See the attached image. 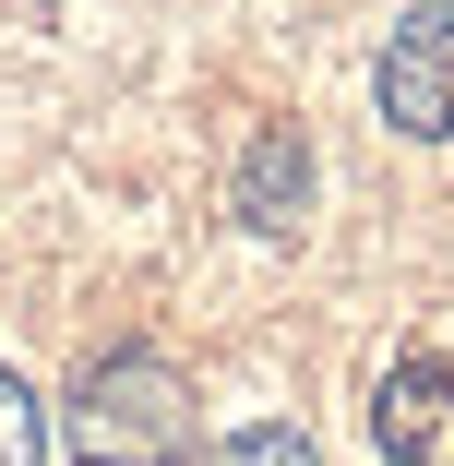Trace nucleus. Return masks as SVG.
Returning a JSON list of instances; mask_svg holds the SVG:
<instances>
[{
	"label": "nucleus",
	"instance_id": "obj_1",
	"mask_svg": "<svg viewBox=\"0 0 454 466\" xmlns=\"http://www.w3.org/2000/svg\"><path fill=\"white\" fill-rule=\"evenodd\" d=\"M192 383L156 359V347H108V359H84V383L60 407V442L72 466H179L192 454Z\"/></svg>",
	"mask_w": 454,
	"mask_h": 466
},
{
	"label": "nucleus",
	"instance_id": "obj_6",
	"mask_svg": "<svg viewBox=\"0 0 454 466\" xmlns=\"http://www.w3.org/2000/svg\"><path fill=\"white\" fill-rule=\"evenodd\" d=\"M216 466H323V442H311V431H288V419H263V431H239Z\"/></svg>",
	"mask_w": 454,
	"mask_h": 466
},
{
	"label": "nucleus",
	"instance_id": "obj_5",
	"mask_svg": "<svg viewBox=\"0 0 454 466\" xmlns=\"http://www.w3.org/2000/svg\"><path fill=\"white\" fill-rule=\"evenodd\" d=\"M0 466H48V407L25 395V370H0Z\"/></svg>",
	"mask_w": 454,
	"mask_h": 466
},
{
	"label": "nucleus",
	"instance_id": "obj_2",
	"mask_svg": "<svg viewBox=\"0 0 454 466\" xmlns=\"http://www.w3.org/2000/svg\"><path fill=\"white\" fill-rule=\"evenodd\" d=\"M371 96H383V120H395L407 144H442V132H454V0H419V13L383 36Z\"/></svg>",
	"mask_w": 454,
	"mask_h": 466
},
{
	"label": "nucleus",
	"instance_id": "obj_3",
	"mask_svg": "<svg viewBox=\"0 0 454 466\" xmlns=\"http://www.w3.org/2000/svg\"><path fill=\"white\" fill-rule=\"evenodd\" d=\"M383 466H454V359H395L371 395Z\"/></svg>",
	"mask_w": 454,
	"mask_h": 466
},
{
	"label": "nucleus",
	"instance_id": "obj_4",
	"mask_svg": "<svg viewBox=\"0 0 454 466\" xmlns=\"http://www.w3.org/2000/svg\"><path fill=\"white\" fill-rule=\"evenodd\" d=\"M299 192H311V156H299L288 132H263V156H251V179H239V216H251V228H288Z\"/></svg>",
	"mask_w": 454,
	"mask_h": 466
}]
</instances>
